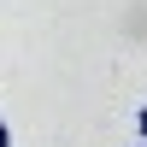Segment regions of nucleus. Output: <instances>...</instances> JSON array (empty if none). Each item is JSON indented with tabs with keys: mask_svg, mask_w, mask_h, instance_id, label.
<instances>
[{
	"mask_svg": "<svg viewBox=\"0 0 147 147\" xmlns=\"http://www.w3.org/2000/svg\"><path fill=\"white\" fill-rule=\"evenodd\" d=\"M141 136H147V106H141Z\"/></svg>",
	"mask_w": 147,
	"mask_h": 147,
	"instance_id": "f257e3e1",
	"label": "nucleus"
},
{
	"mask_svg": "<svg viewBox=\"0 0 147 147\" xmlns=\"http://www.w3.org/2000/svg\"><path fill=\"white\" fill-rule=\"evenodd\" d=\"M0 147H6V124H0Z\"/></svg>",
	"mask_w": 147,
	"mask_h": 147,
	"instance_id": "f03ea898",
	"label": "nucleus"
}]
</instances>
